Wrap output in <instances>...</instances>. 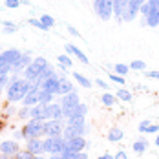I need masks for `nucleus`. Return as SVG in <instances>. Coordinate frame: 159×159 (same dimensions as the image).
Listing matches in <instances>:
<instances>
[{
	"label": "nucleus",
	"mask_w": 159,
	"mask_h": 159,
	"mask_svg": "<svg viewBox=\"0 0 159 159\" xmlns=\"http://www.w3.org/2000/svg\"><path fill=\"white\" fill-rule=\"evenodd\" d=\"M93 11L101 20H110L113 16V0H93Z\"/></svg>",
	"instance_id": "7"
},
{
	"label": "nucleus",
	"mask_w": 159,
	"mask_h": 159,
	"mask_svg": "<svg viewBox=\"0 0 159 159\" xmlns=\"http://www.w3.org/2000/svg\"><path fill=\"white\" fill-rule=\"evenodd\" d=\"M150 11H152V4H150V0H148V2H144L143 6L139 7V15H141V18H146Z\"/></svg>",
	"instance_id": "33"
},
{
	"label": "nucleus",
	"mask_w": 159,
	"mask_h": 159,
	"mask_svg": "<svg viewBox=\"0 0 159 159\" xmlns=\"http://www.w3.org/2000/svg\"><path fill=\"white\" fill-rule=\"evenodd\" d=\"M30 115H31V119H40V121H44V106L42 104H37V106H31L30 108Z\"/></svg>",
	"instance_id": "25"
},
{
	"label": "nucleus",
	"mask_w": 159,
	"mask_h": 159,
	"mask_svg": "<svg viewBox=\"0 0 159 159\" xmlns=\"http://www.w3.org/2000/svg\"><path fill=\"white\" fill-rule=\"evenodd\" d=\"M97 159H115V157H113L111 154H102V156H99Z\"/></svg>",
	"instance_id": "47"
},
{
	"label": "nucleus",
	"mask_w": 159,
	"mask_h": 159,
	"mask_svg": "<svg viewBox=\"0 0 159 159\" xmlns=\"http://www.w3.org/2000/svg\"><path fill=\"white\" fill-rule=\"evenodd\" d=\"M71 92H75V88H73V84L70 82V80L66 79V77H59V92H57V95H66V93H71Z\"/></svg>",
	"instance_id": "16"
},
{
	"label": "nucleus",
	"mask_w": 159,
	"mask_h": 159,
	"mask_svg": "<svg viewBox=\"0 0 159 159\" xmlns=\"http://www.w3.org/2000/svg\"><path fill=\"white\" fill-rule=\"evenodd\" d=\"M143 24H146L148 28H159V9L152 6V11L148 13L146 18H143Z\"/></svg>",
	"instance_id": "18"
},
{
	"label": "nucleus",
	"mask_w": 159,
	"mask_h": 159,
	"mask_svg": "<svg viewBox=\"0 0 159 159\" xmlns=\"http://www.w3.org/2000/svg\"><path fill=\"white\" fill-rule=\"evenodd\" d=\"M66 28H68V33H70V35H73V37H80V33L77 31V30H75V28H73L71 24H68Z\"/></svg>",
	"instance_id": "43"
},
{
	"label": "nucleus",
	"mask_w": 159,
	"mask_h": 159,
	"mask_svg": "<svg viewBox=\"0 0 159 159\" xmlns=\"http://www.w3.org/2000/svg\"><path fill=\"white\" fill-rule=\"evenodd\" d=\"M61 157L62 159H77V152H71V150H66V148H64L62 154H61Z\"/></svg>",
	"instance_id": "39"
},
{
	"label": "nucleus",
	"mask_w": 159,
	"mask_h": 159,
	"mask_svg": "<svg viewBox=\"0 0 159 159\" xmlns=\"http://www.w3.org/2000/svg\"><path fill=\"white\" fill-rule=\"evenodd\" d=\"M113 157H115V159H130V157H128V154L125 152V150H119V152H117Z\"/></svg>",
	"instance_id": "44"
},
{
	"label": "nucleus",
	"mask_w": 159,
	"mask_h": 159,
	"mask_svg": "<svg viewBox=\"0 0 159 159\" xmlns=\"http://www.w3.org/2000/svg\"><path fill=\"white\" fill-rule=\"evenodd\" d=\"M64 49H66V53H68V55L77 57L82 64H88V57H86V55H84L79 48H77V46H73V44H64Z\"/></svg>",
	"instance_id": "17"
},
{
	"label": "nucleus",
	"mask_w": 159,
	"mask_h": 159,
	"mask_svg": "<svg viewBox=\"0 0 159 159\" xmlns=\"http://www.w3.org/2000/svg\"><path fill=\"white\" fill-rule=\"evenodd\" d=\"M2 24H4V26H7V28H13V30H18V26H16V24H13V22H9V20H4Z\"/></svg>",
	"instance_id": "46"
},
{
	"label": "nucleus",
	"mask_w": 159,
	"mask_h": 159,
	"mask_svg": "<svg viewBox=\"0 0 159 159\" xmlns=\"http://www.w3.org/2000/svg\"><path fill=\"white\" fill-rule=\"evenodd\" d=\"M30 113H31V111H30L28 106H22L20 110L16 111V117H18V119H31V115H30Z\"/></svg>",
	"instance_id": "34"
},
{
	"label": "nucleus",
	"mask_w": 159,
	"mask_h": 159,
	"mask_svg": "<svg viewBox=\"0 0 159 159\" xmlns=\"http://www.w3.org/2000/svg\"><path fill=\"white\" fill-rule=\"evenodd\" d=\"M11 113H15V108H11V106H9V108H7V110H6V117H9V115H11Z\"/></svg>",
	"instance_id": "49"
},
{
	"label": "nucleus",
	"mask_w": 159,
	"mask_h": 159,
	"mask_svg": "<svg viewBox=\"0 0 159 159\" xmlns=\"http://www.w3.org/2000/svg\"><path fill=\"white\" fill-rule=\"evenodd\" d=\"M57 62L66 66V68H71V66H73V61H71L70 55H59V57H57Z\"/></svg>",
	"instance_id": "32"
},
{
	"label": "nucleus",
	"mask_w": 159,
	"mask_h": 159,
	"mask_svg": "<svg viewBox=\"0 0 159 159\" xmlns=\"http://www.w3.org/2000/svg\"><path fill=\"white\" fill-rule=\"evenodd\" d=\"M22 132V137L28 141V139H37V137H42L44 135V121L40 119H28L26 126L20 130Z\"/></svg>",
	"instance_id": "4"
},
{
	"label": "nucleus",
	"mask_w": 159,
	"mask_h": 159,
	"mask_svg": "<svg viewBox=\"0 0 159 159\" xmlns=\"http://www.w3.org/2000/svg\"><path fill=\"white\" fill-rule=\"evenodd\" d=\"M59 119H64L61 102H49V104H46L44 106V121H59Z\"/></svg>",
	"instance_id": "9"
},
{
	"label": "nucleus",
	"mask_w": 159,
	"mask_h": 159,
	"mask_svg": "<svg viewBox=\"0 0 159 159\" xmlns=\"http://www.w3.org/2000/svg\"><path fill=\"white\" fill-rule=\"evenodd\" d=\"M48 159H62V157H61V156H49Z\"/></svg>",
	"instance_id": "52"
},
{
	"label": "nucleus",
	"mask_w": 159,
	"mask_h": 159,
	"mask_svg": "<svg viewBox=\"0 0 159 159\" xmlns=\"http://www.w3.org/2000/svg\"><path fill=\"white\" fill-rule=\"evenodd\" d=\"M71 75H73V79L77 80V82H79V84L82 86V88H92V80H90V79H86V77H84L82 73H79V71H73Z\"/></svg>",
	"instance_id": "26"
},
{
	"label": "nucleus",
	"mask_w": 159,
	"mask_h": 159,
	"mask_svg": "<svg viewBox=\"0 0 159 159\" xmlns=\"http://www.w3.org/2000/svg\"><path fill=\"white\" fill-rule=\"evenodd\" d=\"M95 86L102 88V90H106V92H108V90L111 88V86L108 84V82H106V80H101V79H95Z\"/></svg>",
	"instance_id": "40"
},
{
	"label": "nucleus",
	"mask_w": 159,
	"mask_h": 159,
	"mask_svg": "<svg viewBox=\"0 0 159 159\" xmlns=\"http://www.w3.org/2000/svg\"><path fill=\"white\" fill-rule=\"evenodd\" d=\"M154 144L159 148V134H156V141H154Z\"/></svg>",
	"instance_id": "50"
},
{
	"label": "nucleus",
	"mask_w": 159,
	"mask_h": 159,
	"mask_svg": "<svg viewBox=\"0 0 159 159\" xmlns=\"http://www.w3.org/2000/svg\"><path fill=\"white\" fill-rule=\"evenodd\" d=\"M150 125H152V121H150V119H143V121L137 125V132H139V134H144V132H146V128L150 126Z\"/></svg>",
	"instance_id": "37"
},
{
	"label": "nucleus",
	"mask_w": 159,
	"mask_h": 159,
	"mask_svg": "<svg viewBox=\"0 0 159 159\" xmlns=\"http://www.w3.org/2000/svg\"><path fill=\"white\" fill-rule=\"evenodd\" d=\"M144 134H159V125H150Z\"/></svg>",
	"instance_id": "42"
},
{
	"label": "nucleus",
	"mask_w": 159,
	"mask_h": 159,
	"mask_svg": "<svg viewBox=\"0 0 159 159\" xmlns=\"http://www.w3.org/2000/svg\"><path fill=\"white\" fill-rule=\"evenodd\" d=\"M115 97H117L119 101H123V102H130L134 95H132V92L126 90V88H119V90L115 92Z\"/></svg>",
	"instance_id": "24"
},
{
	"label": "nucleus",
	"mask_w": 159,
	"mask_h": 159,
	"mask_svg": "<svg viewBox=\"0 0 159 159\" xmlns=\"http://www.w3.org/2000/svg\"><path fill=\"white\" fill-rule=\"evenodd\" d=\"M130 70H134V71H146V62L135 59V61L130 62Z\"/></svg>",
	"instance_id": "30"
},
{
	"label": "nucleus",
	"mask_w": 159,
	"mask_h": 159,
	"mask_svg": "<svg viewBox=\"0 0 159 159\" xmlns=\"http://www.w3.org/2000/svg\"><path fill=\"white\" fill-rule=\"evenodd\" d=\"M53 99H55V95H53V93L40 90V95H39V104L46 106V104H49V102H53Z\"/></svg>",
	"instance_id": "28"
},
{
	"label": "nucleus",
	"mask_w": 159,
	"mask_h": 159,
	"mask_svg": "<svg viewBox=\"0 0 159 159\" xmlns=\"http://www.w3.org/2000/svg\"><path fill=\"white\" fill-rule=\"evenodd\" d=\"M48 61L44 59V57H35L31 61V64L22 71V77L26 80H31V82H37V79L40 77V73H42V70L48 66Z\"/></svg>",
	"instance_id": "3"
},
{
	"label": "nucleus",
	"mask_w": 159,
	"mask_h": 159,
	"mask_svg": "<svg viewBox=\"0 0 159 159\" xmlns=\"http://www.w3.org/2000/svg\"><path fill=\"white\" fill-rule=\"evenodd\" d=\"M0 53H2V48H0Z\"/></svg>",
	"instance_id": "57"
},
{
	"label": "nucleus",
	"mask_w": 159,
	"mask_h": 159,
	"mask_svg": "<svg viewBox=\"0 0 159 159\" xmlns=\"http://www.w3.org/2000/svg\"><path fill=\"white\" fill-rule=\"evenodd\" d=\"M20 6V0H6V7H11V9H15Z\"/></svg>",
	"instance_id": "41"
},
{
	"label": "nucleus",
	"mask_w": 159,
	"mask_h": 159,
	"mask_svg": "<svg viewBox=\"0 0 159 159\" xmlns=\"http://www.w3.org/2000/svg\"><path fill=\"white\" fill-rule=\"evenodd\" d=\"M2 75H6V73H2V70H0V77H2Z\"/></svg>",
	"instance_id": "55"
},
{
	"label": "nucleus",
	"mask_w": 159,
	"mask_h": 159,
	"mask_svg": "<svg viewBox=\"0 0 159 159\" xmlns=\"http://www.w3.org/2000/svg\"><path fill=\"white\" fill-rule=\"evenodd\" d=\"M84 134H86V130H79V128L75 126H70V125H66L62 130V137L64 139H71V137H84Z\"/></svg>",
	"instance_id": "19"
},
{
	"label": "nucleus",
	"mask_w": 159,
	"mask_h": 159,
	"mask_svg": "<svg viewBox=\"0 0 159 159\" xmlns=\"http://www.w3.org/2000/svg\"><path fill=\"white\" fill-rule=\"evenodd\" d=\"M53 75H55V68H53V66H49V64H48V66H46V68L42 70L40 77L37 79V82H35V86H37V88H40V84H42V82H44L46 79H49V77H53Z\"/></svg>",
	"instance_id": "21"
},
{
	"label": "nucleus",
	"mask_w": 159,
	"mask_h": 159,
	"mask_svg": "<svg viewBox=\"0 0 159 159\" xmlns=\"http://www.w3.org/2000/svg\"><path fill=\"white\" fill-rule=\"evenodd\" d=\"M35 157H37V156L30 154V152H28L26 148H24V150H20V152H18V154L15 156V159H35Z\"/></svg>",
	"instance_id": "38"
},
{
	"label": "nucleus",
	"mask_w": 159,
	"mask_h": 159,
	"mask_svg": "<svg viewBox=\"0 0 159 159\" xmlns=\"http://www.w3.org/2000/svg\"><path fill=\"white\" fill-rule=\"evenodd\" d=\"M0 159H7V156H4V157H0Z\"/></svg>",
	"instance_id": "56"
},
{
	"label": "nucleus",
	"mask_w": 159,
	"mask_h": 159,
	"mask_svg": "<svg viewBox=\"0 0 159 159\" xmlns=\"http://www.w3.org/2000/svg\"><path fill=\"white\" fill-rule=\"evenodd\" d=\"M61 106H62V115L64 119H70L71 117V111H73V108H77L80 104V97L77 92H71V93H66V95L61 97Z\"/></svg>",
	"instance_id": "6"
},
{
	"label": "nucleus",
	"mask_w": 159,
	"mask_h": 159,
	"mask_svg": "<svg viewBox=\"0 0 159 159\" xmlns=\"http://www.w3.org/2000/svg\"><path fill=\"white\" fill-rule=\"evenodd\" d=\"M35 88V82L31 80H26L24 77H20L18 73H13L11 79H9V84H7V101L9 104H15V102H22V99L28 95Z\"/></svg>",
	"instance_id": "1"
},
{
	"label": "nucleus",
	"mask_w": 159,
	"mask_h": 159,
	"mask_svg": "<svg viewBox=\"0 0 159 159\" xmlns=\"http://www.w3.org/2000/svg\"><path fill=\"white\" fill-rule=\"evenodd\" d=\"M110 80L111 82H115V84H119V86H125V77H121V75H117V73H113V71H110Z\"/></svg>",
	"instance_id": "35"
},
{
	"label": "nucleus",
	"mask_w": 159,
	"mask_h": 159,
	"mask_svg": "<svg viewBox=\"0 0 159 159\" xmlns=\"http://www.w3.org/2000/svg\"><path fill=\"white\" fill-rule=\"evenodd\" d=\"M77 159H88V154L86 152H79L77 154Z\"/></svg>",
	"instance_id": "48"
},
{
	"label": "nucleus",
	"mask_w": 159,
	"mask_h": 159,
	"mask_svg": "<svg viewBox=\"0 0 159 159\" xmlns=\"http://www.w3.org/2000/svg\"><path fill=\"white\" fill-rule=\"evenodd\" d=\"M2 92H4V88H0V95H2Z\"/></svg>",
	"instance_id": "54"
},
{
	"label": "nucleus",
	"mask_w": 159,
	"mask_h": 159,
	"mask_svg": "<svg viewBox=\"0 0 159 159\" xmlns=\"http://www.w3.org/2000/svg\"><path fill=\"white\" fill-rule=\"evenodd\" d=\"M134 2H135V4H139V6H143L144 2H148V0H134Z\"/></svg>",
	"instance_id": "51"
},
{
	"label": "nucleus",
	"mask_w": 159,
	"mask_h": 159,
	"mask_svg": "<svg viewBox=\"0 0 159 159\" xmlns=\"http://www.w3.org/2000/svg\"><path fill=\"white\" fill-rule=\"evenodd\" d=\"M123 137H125V132L119 126L110 128V130H108V135H106V139H108L110 143H119V141H123Z\"/></svg>",
	"instance_id": "20"
},
{
	"label": "nucleus",
	"mask_w": 159,
	"mask_h": 159,
	"mask_svg": "<svg viewBox=\"0 0 159 159\" xmlns=\"http://www.w3.org/2000/svg\"><path fill=\"white\" fill-rule=\"evenodd\" d=\"M44 154H49V156H61L62 150L66 148V139L62 135L59 137H44Z\"/></svg>",
	"instance_id": "5"
},
{
	"label": "nucleus",
	"mask_w": 159,
	"mask_h": 159,
	"mask_svg": "<svg viewBox=\"0 0 159 159\" xmlns=\"http://www.w3.org/2000/svg\"><path fill=\"white\" fill-rule=\"evenodd\" d=\"M40 90H44V92H49V93L57 95V92H59V75L55 73L53 77L46 79L42 84H40Z\"/></svg>",
	"instance_id": "14"
},
{
	"label": "nucleus",
	"mask_w": 159,
	"mask_h": 159,
	"mask_svg": "<svg viewBox=\"0 0 159 159\" xmlns=\"http://www.w3.org/2000/svg\"><path fill=\"white\" fill-rule=\"evenodd\" d=\"M128 71H130V66H126V64H123V62H117L113 66V73H117L121 77H126Z\"/></svg>",
	"instance_id": "29"
},
{
	"label": "nucleus",
	"mask_w": 159,
	"mask_h": 159,
	"mask_svg": "<svg viewBox=\"0 0 159 159\" xmlns=\"http://www.w3.org/2000/svg\"><path fill=\"white\" fill-rule=\"evenodd\" d=\"M90 143L84 139V137H71V139H66V150H71V152H86Z\"/></svg>",
	"instance_id": "10"
},
{
	"label": "nucleus",
	"mask_w": 159,
	"mask_h": 159,
	"mask_svg": "<svg viewBox=\"0 0 159 159\" xmlns=\"http://www.w3.org/2000/svg\"><path fill=\"white\" fill-rule=\"evenodd\" d=\"M39 20H40L46 28H53V26H55V18H53L51 15H48V13H42V16H40Z\"/></svg>",
	"instance_id": "31"
},
{
	"label": "nucleus",
	"mask_w": 159,
	"mask_h": 159,
	"mask_svg": "<svg viewBox=\"0 0 159 159\" xmlns=\"http://www.w3.org/2000/svg\"><path fill=\"white\" fill-rule=\"evenodd\" d=\"M39 95H40V88H37V86H35L31 92L22 99V106H28V108L37 106V104H39Z\"/></svg>",
	"instance_id": "15"
},
{
	"label": "nucleus",
	"mask_w": 159,
	"mask_h": 159,
	"mask_svg": "<svg viewBox=\"0 0 159 159\" xmlns=\"http://www.w3.org/2000/svg\"><path fill=\"white\" fill-rule=\"evenodd\" d=\"M31 51H22V55H20V59L15 62V66H13V71L15 73H22L30 64H31Z\"/></svg>",
	"instance_id": "12"
},
{
	"label": "nucleus",
	"mask_w": 159,
	"mask_h": 159,
	"mask_svg": "<svg viewBox=\"0 0 159 159\" xmlns=\"http://www.w3.org/2000/svg\"><path fill=\"white\" fill-rule=\"evenodd\" d=\"M64 126H66V119L44 121V137H59V135H62Z\"/></svg>",
	"instance_id": "8"
},
{
	"label": "nucleus",
	"mask_w": 159,
	"mask_h": 159,
	"mask_svg": "<svg viewBox=\"0 0 159 159\" xmlns=\"http://www.w3.org/2000/svg\"><path fill=\"white\" fill-rule=\"evenodd\" d=\"M86 115H88V104H84V102H80L79 106L73 108V111H71V117H86Z\"/></svg>",
	"instance_id": "27"
},
{
	"label": "nucleus",
	"mask_w": 159,
	"mask_h": 159,
	"mask_svg": "<svg viewBox=\"0 0 159 159\" xmlns=\"http://www.w3.org/2000/svg\"><path fill=\"white\" fill-rule=\"evenodd\" d=\"M26 150L33 154V156H42L44 154V141L40 139V137H37V139H28L26 141Z\"/></svg>",
	"instance_id": "11"
},
{
	"label": "nucleus",
	"mask_w": 159,
	"mask_h": 159,
	"mask_svg": "<svg viewBox=\"0 0 159 159\" xmlns=\"http://www.w3.org/2000/svg\"><path fill=\"white\" fill-rule=\"evenodd\" d=\"M28 22H30L31 26H35V28H39V30H42V31H49V28H46V26H44V24H42V22L39 20V18H30Z\"/></svg>",
	"instance_id": "36"
},
{
	"label": "nucleus",
	"mask_w": 159,
	"mask_h": 159,
	"mask_svg": "<svg viewBox=\"0 0 159 159\" xmlns=\"http://www.w3.org/2000/svg\"><path fill=\"white\" fill-rule=\"evenodd\" d=\"M20 55H22L20 49H15V48L4 49L0 53V70H2V73L9 75V71H13V66L20 59Z\"/></svg>",
	"instance_id": "2"
},
{
	"label": "nucleus",
	"mask_w": 159,
	"mask_h": 159,
	"mask_svg": "<svg viewBox=\"0 0 159 159\" xmlns=\"http://www.w3.org/2000/svg\"><path fill=\"white\" fill-rule=\"evenodd\" d=\"M146 77H150V79H157L159 80V71H143Z\"/></svg>",
	"instance_id": "45"
},
{
	"label": "nucleus",
	"mask_w": 159,
	"mask_h": 159,
	"mask_svg": "<svg viewBox=\"0 0 159 159\" xmlns=\"http://www.w3.org/2000/svg\"><path fill=\"white\" fill-rule=\"evenodd\" d=\"M148 144H150V143H148L144 137H141V139H137L135 143L132 144V150H134L135 154H144V152L148 150Z\"/></svg>",
	"instance_id": "22"
},
{
	"label": "nucleus",
	"mask_w": 159,
	"mask_h": 159,
	"mask_svg": "<svg viewBox=\"0 0 159 159\" xmlns=\"http://www.w3.org/2000/svg\"><path fill=\"white\" fill-rule=\"evenodd\" d=\"M117 101H119V99L113 95V93H110V92H104V93L101 95V102H102L104 106H108V108H110V106H113Z\"/></svg>",
	"instance_id": "23"
},
{
	"label": "nucleus",
	"mask_w": 159,
	"mask_h": 159,
	"mask_svg": "<svg viewBox=\"0 0 159 159\" xmlns=\"http://www.w3.org/2000/svg\"><path fill=\"white\" fill-rule=\"evenodd\" d=\"M35 159H48V157H42V156H37Z\"/></svg>",
	"instance_id": "53"
},
{
	"label": "nucleus",
	"mask_w": 159,
	"mask_h": 159,
	"mask_svg": "<svg viewBox=\"0 0 159 159\" xmlns=\"http://www.w3.org/2000/svg\"><path fill=\"white\" fill-rule=\"evenodd\" d=\"M0 152L4 154V156H7V157H15L16 154L20 152V146H18V143L16 141H2L0 143Z\"/></svg>",
	"instance_id": "13"
}]
</instances>
